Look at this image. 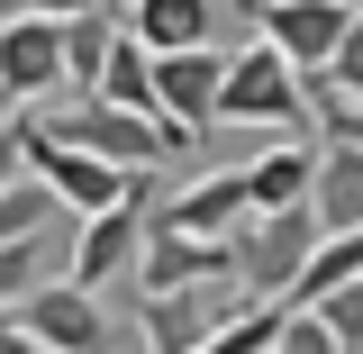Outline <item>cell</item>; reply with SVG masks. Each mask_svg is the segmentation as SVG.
I'll return each mask as SVG.
<instances>
[{"mask_svg": "<svg viewBox=\"0 0 363 354\" xmlns=\"http://www.w3.org/2000/svg\"><path fill=\"white\" fill-rule=\"evenodd\" d=\"M55 136H73L91 155H109V164H128V173H155V164H173L191 155V136L173 118H145V109H118V100H100V91H73L64 109H37Z\"/></svg>", "mask_w": 363, "mask_h": 354, "instance_id": "1", "label": "cell"}, {"mask_svg": "<svg viewBox=\"0 0 363 354\" xmlns=\"http://www.w3.org/2000/svg\"><path fill=\"white\" fill-rule=\"evenodd\" d=\"M218 128H281V136H300V128H309V91H300V64H291L272 37H255V45H236V55H227V82H218ZM309 136H318V128H309Z\"/></svg>", "mask_w": 363, "mask_h": 354, "instance_id": "2", "label": "cell"}, {"mask_svg": "<svg viewBox=\"0 0 363 354\" xmlns=\"http://www.w3.org/2000/svg\"><path fill=\"white\" fill-rule=\"evenodd\" d=\"M18 118V155H28V173L64 200V219H91V209H109V200H128V164H109V155H91V145H73V136H55L37 118V109H9Z\"/></svg>", "mask_w": 363, "mask_h": 354, "instance_id": "3", "label": "cell"}, {"mask_svg": "<svg viewBox=\"0 0 363 354\" xmlns=\"http://www.w3.org/2000/svg\"><path fill=\"white\" fill-rule=\"evenodd\" d=\"M318 245V209H245V219L227 227V255H236V291L245 300H281L300 264H309Z\"/></svg>", "mask_w": 363, "mask_h": 354, "instance_id": "4", "label": "cell"}, {"mask_svg": "<svg viewBox=\"0 0 363 354\" xmlns=\"http://www.w3.org/2000/svg\"><path fill=\"white\" fill-rule=\"evenodd\" d=\"M64 91V18L9 9L0 18V109H45Z\"/></svg>", "mask_w": 363, "mask_h": 354, "instance_id": "5", "label": "cell"}, {"mask_svg": "<svg viewBox=\"0 0 363 354\" xmlns=\"http://www.w3.org/2000/svg\"><path fill=\"white\" fill-rule=\"evenodd\" d=\"M245 309V291L236 282H191V291H136V336L145 354H200L209 345V327L218 318Z\"/></svg>", "mask_w": 363, "mask_h": 354, "instance_id": "6", "label": "cell"}, {"mask_svg": "<svg viewBox=\"0 0 363 354\" xmlns=\"http://www.w3.org/2000/svg\"><path fill=\"white\" fill-rule=\"evenodd\" d=\"M9 318H18L45 354H109V309H100V291L64 282V272H45V282H37Z\"/></svg>", "mask_w": 363, "mask_h": 354, "instance_id": "7", "label": "cell"}, {"mask_svg": "<svg viewBox=\"0 0 363 354\" xmlns=\"http://www.w3.org/2000/svg\"><path fill=\"white\" fill-rule=\"evenodd\" d=\"M191 282H236L227 236H191V227L145 209V245H136V291H191Z\"/></svg>", "mask_w": 363, "mask_h": 354, "instance_id": "8", "label": "cell"}, {"mask_svg": "<svg viewBox=\"0 0 363 354\" xmlns=\"http://www.w3.org/2000/svg\"><path fill=\"white\" fill-rule=\"evenodd\" d=\"M218 82H227V45H182L155 55V118H173L191 145L218 128Z\"/></svg>", "mask_w": 363, "mask_h": 354, "instance_id": "9", "label": "cell"}, {"mask_svg": "<svg viewBox=\"0 0 363 354\" xmlns=\"http://www.w3.org/2000/svg\"><path fill=\"white\" fill-rule=\"evenodd\" d=\"M136 245H145V200H109V209L73 219V264H64V282L109 291L118 272H136Z\"/></svg>", "mask_w": 363, "mask_h": 354, "instance_id": "10", "label": "cell"}, {"mask_svg": "<svg viewBox=\"0 0 363 354\" xmlns=\"http://www.w3.org/2000/svg\"><path fill=\"white\" fill-rule=\"evenodd\" d=\"M255 18H264V37L281 45L300 73H318V64L345 45V28H354V9H336V0H264Z\"/></svg>", "mask_w": 363, "mask_h": 354, "instance_id": "11", "label": "cell"}, {"mask_svg": "<svg viewBox=\"0 0 363 354\" xmlns=\"http://www.w3.org/2000/svg\"><path fill=\"white\" fill-rule=\"evenodd\" d=\"M309 191H318V136H272L264 155L245 164V200L255 209H309Z\"/></svg>", "mask_w": 363, "mask_h": 354, "instance_id": "12", "label": "cell"}, {"mask_svg": "<svg viewBox=\"0 0 363 354\" xmlns=\"http://www.w3.org/2000/svg\"><path fill=\"white\" fill-rule=\"evenodd\" d=\"M145 55H182V45H218V0H128L118 9Z\"/></svg>", "mask_w": 363, "mask_h": 354, "instance_id": "13", "label": "cell"}, {"mask_svg": "<svg viewBox=\"0 0 363 354\" xmlns=\"http://www.w3.org/2000/svg\"><path fill=\"white\" fill-rule=\"evenodd\" d=\"M318 236L327 227H363V136H318Z\"/></svg>", "mask_w": 363, "mask_h": 354, "instance_id": "14", "label": "cell"}, {"mask_svg": "<svg viewBox=\"0 0 363 354\" xmlns=\"http://www.w3.org/2000/svg\"><path fill=\"white\" fill-rule=\"evenodd\" d=\"M255 200H245V164H227V173H200L191 191H173L155 219H173V227H191V236H227V227L245 219Z\"/></svg>", "mask_w": 363, "mask_h": 354, "instance_id": "15", "label": "cell"}, {"mask_svg": "<svg viewBox=\"0 0 363 354\" xmlns=\"http://www.w3.org/2000/svg\"><path fill=\"white\" fill-rule=\"evenodd\" d=\"M109 45H118V9H109V0L73 9V18H64V82L91 91V82H100V64H109Z\"/></svg>", "mask_w": 363, "mask_h": 354, "instance_id": "16", "label": "cell"}, {"mask_svg": "<svg viewBox=\"0 0 363 354\" xmlns=\"http://www.w3.org/2000/svg\"><path fill=\"white\" fill-rule=\"evenodd\" d=\"M91 91L155 118V55H145V37H128V18H118V45H109V64H100V82H91Z\"/></svg>", "mask_w": 363, "mask_h": 354, "instance_id": "17", "label": "cell"}, {"mask_svg": "<svg viewBox=\"0 0 363 354\" xmlns=\"http://www.w3.org/2000/svg\"><path fill=\"white\" fill-rule=\"evenodd\" d=\"M55 227H64V200H55L37 173L0 182V245H9V236H55Z\"/></svg>", "mask_w": 363, "mask_h": 354, "instance_id": "18", "label": "cell"}, {"mask_svg": "<svg viewBox=\"0 0 363 354\" xmlns=\"http://www.w3.org/2000/svg\"><path fill=\"white\" fill-rule=\"evenodd\" d=\"M45 272H55V236H9L0 245V309H18Z\"/></svg>", "mask_w": 363, "mask_h": 354, "instance_id": "19", "label": "cell"}, {"mask_svg": "<svg viewBox=\"0 0 363 354\" xmlns=\"http://www.w3.org/2000/svg\"><path fill=\"white\" fill-rule=\"evenodd\" d=\"M309 309L336 327V345H345V354H363V272H354V282H336V291H327V300H309Z\"/></svg>", "mask_w": 363, "mask_h": 354, "instance_id": "20", "label": "cell"}, {"mask_svg": "<svg viewBox=\"0 0 363 354\" xmlns=\"http://www.w3.org/2000/svg\"><path fill=\"white\" fill-rule=\"evenodd\" d=\"M264 354H345V345H336V327L318 309H281V336H272Z\"/></svg>", "mask_w": 363, "mask_h": 354, "instance_id": "21", "label": "cell"}, {"mask_svg": "<svg viewBox=\"0 0 363 354\" xmlns=\"http://www.w3.org/2000/svg\"><path fill=\"white\" fill-rule=\"evenodd\" d=\"M318 73H327V82L345 91V100H363V18H354V28H345V45H336V55H327Z\"/></svg>", "mask_w": 363, "mask_h": 354, "instance_id": "22", "label": "cell"}, {"mask_svg": "<svg viewBox=\"0 0 363 354\" xmlns=\"http://www.w3.org/2000/svg\"><path fill=\"white\" fill-rule=\"evenodd\" d=\"M18 173H28V155H18V118L0 109V182H18Z\"/></svg>", "mask_w": 363, "mask_h": 354, "instance_id": "23", "label": "cell"}, {"mask_svg": "<svg viewBox=\"0 0 363 354\" xmlns=\"http://www.w3.org/2000/svg\"><path fill=\"white\" fill-rule=\"evenodd\" d=\"M0 354H45V345H37V336H28V327H18L9 309H0Z\"/></svg>", "mask_w": 363, "mask_h": 354, "instance_id": "24", "label": "cell"}, {"mask_svg": "<svg viewBox=\"0 0 363 354\" xmlns=\"http://www.w3.org/2000/svg\"><path fill=\"white\" fill-rule=\"evenodd\" d=\"M336 9H354V18H363V0H336Z\"/></svg>", "mask_w": 363, "mask_h": 354, "instance_id": "25", "label": "cell"}, {"mask_svg": "<svg viewBox=\"0 0 363 354\" xmlns=\"http://www.w3.org/2000/svg\"><path fill=\"white\" fill-rule=\"evenodd\" d=\"M354 136H363V100H354Z\"/></svg>", "mask_w": 363, "mask_h": 354, "instance_id": "26", "label": "cell"}, {"mask_svg": "<svg viewBox=\"0 0 363 354\" xmlns=\"http://www.w3.org/2000/svg\"><path fill=\"white\" fill-rule=\"evenodd\" d=\"M0 9H18V0H0Z\"/></svg>", "mask_w": 363, "mask_h": 354, "instance_id": "27", "label": "cell"}]
</instances>
